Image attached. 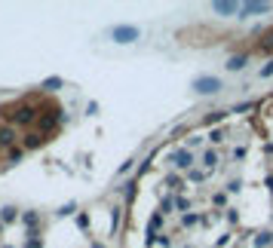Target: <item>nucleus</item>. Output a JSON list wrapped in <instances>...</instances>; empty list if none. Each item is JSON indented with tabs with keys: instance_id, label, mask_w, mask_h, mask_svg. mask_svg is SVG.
<instances>
[{
	"instance_id": "obj_1",
	"label": "nucleus",
	"mask_w": 273,
	"mask_h": 248,
	"mask_svg": "<svg viewBox=\"0 0 273 248\" xmlns=\"http://www.w3.org/2000/svg\"><path fill=\"white\" fill-rule=\"evenodd\" d=\"M6 123L13 129H31V126H37V117H40V107L37 104H31V101H19V104H13V107H6Z\"/></svg>"
},
{
	"instance_id": "obj_2",
	"label": "nucleus",
	"mask_w": 273,
	"mask_h": 248,
	"mask_svg": "<svg viewBox=\"0 0 273 248\" xmlns=\"http://www.w3.org/2000/svg\"><path fill=\"white\" fill-rule=\"evenodd\" d=\"M62 117H65V110L62 107H55V104H43L40 107V117H37V132L40 135H49V132H55V126L62 123Z\"/></svg>"
},
{
	"instance_id": "obj_3",
	"label": "nucleus",
	"mask_w": 273,
	"mask_h": 248,
	"mask_svg": "<svg viewBox=\"0 0 273 248\" xmlns=\"http://www.w3.org/2000/svg\"><path fill=\"white\" fill-rule=\"evenodd\" d=\"M166 160L172 163L175 172H190V168H193V150H187V147H181V150H169Z\"/></svg>"
},
{
	"instance_id": "obj_4",
	"label": "nucleus",
	"mask_w": 273,
	"mask_h": 248,
	"mask_svg": "<svg viewBox=\"0 0 273 248\" xmlns=\"http://www.w3.org/2000/svg\"><path fill=\"white\" fill-rule=\"evenodd\" d=\"M221 89H224V83L218 77H197V80H193V92L197 95H218Z\"/></svg>"
},
{
	"instance_id": "obj_5",
	"label": "nucleus",
	"mask_w": 273,
	"mask_h": 248,
	"mask_svg": "<svg viewBox=\"0 0 273 248\" xmlns=\"http://www.w3.org/2000/svg\"><path fill=\"white\" fill-rule=\"evenodd\" d=\"M111 37L126 46V43H135V40L141 37V31L135 28V25H114V28H111Z\"/></svg>"
},
{
	"instance_id": "obj_6",
	"label": "nucleus",
	"mask_w": 273,
	"mask_h": 248,
	"mask_svg": "<svg viewBox=\"0 0 273 248\" xmlns=\"http://www.w3.org/2000/svg\"><path fill=\"white\" fill-rule=\"evenodd\" d=\"M267 13H270V3H267V0H246V3H240V19L267 16Z\"/></svg>"
},
{
	"instance_id": "obj_7",
	"label": "nucleus",
	"mask_w": 273,
	"mask_h": 248,
	"mask_svg": "<svg viewBox=\"0 0 273 248\" xmlns=\"http://www.w3.org/2000/svg\"><path fill=\"white\" fill-rule=\"evenodd\" d=\"M19 144V132L9 126V123H3V126H0V150H13Z\"/></svg>"
},
{
	"instance_id": "obj_8",
	"label": "nucleus",
	"mask_w": 273,
	"mask_h": 248,
	"mask_svg": "<svg viewBox=\"0 0 273 248\" xmlns=\"http://www.w3.org/2000/svg\"><path fill=\"white\" fill-rule=\"evenodd\" d=\"M212 13L221 16V19H227V16H240V3H233V0H215V3H212Z\"/></svg>"
},
{
	"instance_id": "obj_9",
	"label": "nucleus",
	"mask_w": 273,
	"mask_h": 248,
	"mask_svg": "<svg viewBox=\"0 0 273 248\" xmlns=\"http://www.w3.org/2000/svg\"><path fill=\"white\" fill-rule=\"evenodd\" d=\"M43 144H46V135H40L37 129H31V132L22 135V147H25V150H40Z\"/></svg>"
},
{
	"instance_id": "obj_10",
	"label": "nucleus",
	"mask_w": 273,
	"mask_h": 248,
	"mask_svg": "<svg viewBox=\"0 0 273 248\" xmlns=\"http://www.w3.org/2000/svg\"><path fill=\"white\" fill-rule=\"evenodd\" d=\"M249 64V52H243V55H230V59H227V71H230V74H236V71H243V67Z\"/></svg>"
},
{
	"instance_id": "obj_11",
	"label": "nucleus",
	"mask_w": 273,
	"mask_h": 248,
	"mask_svg": "<svg viewBox=\"0 0 273 248\" xmlns=\"http://www.w3.org/2000/svg\"><path fill=\"white\" fill-rule=\"evenodd\" d=\"M22 215H19V208L16 206H3V208H0V224H3V227H6V224H16Z\"/></svg>"
},
{
	"instance_id": "obj_12",
	"label": "nucleus",
	"mask_w": 273,
	"mask_h": 248,
	"mask_svg": "<svg viewBox=\"0 0 273 248\" xmlns=\"http://www.w3.org/2000/svg\"><path fill=\"white\" fill-rule=\"evenodd\" d=\"M252 245H255V248H270V245H273V233H270V230H261V233H255Z\"/></svg>"
},
{
	"instance_id": "obj_13",
	"label": "nucleus",
	"mask_w": 273,
	"mask_h": 248,
	"mask_svg": "<svg viewBox=\"0 0 273 248\" xmlns=\"http://www.w3.org/2000/svg\"><path fill=\"white\" fill-rule=\"evenodd\" d=\"M62 86H65V80H62V77H46V80L40 83V89H43V92H59Z\"/></svg>"
},
{
	"instance_id": "obj_14",
	"label": "nucleus",
	"mask_w": 273,
	"mask_h": 248,
	"mask_svg": "<svg viewBox=\"0 0 273 248\" xmlns=\"http://www.w3.org/2000/svg\"><path fill=\"white\" fill-rule=\"evenodd\" d=\"M25 153H28V150L22 147V144H16L13 150H6V163H9V165H16V163H22V160H25Z\"/></svg>"
},
{
	"instance_id": "obj_15",
	"label": "nucleus",
	"mask_w": 273,
	"mask_h": 248,
	"mask_svg": "<svg viewBox=\"0 0 273 248\" xmlns=\"http://www.w3.org/2000/svg\"><path fill=\"white\" fill-rule=\"evenodd\" d=\"M258 52H261V55H273V31L264 34V37L258 40Z\"/></svg>"
},
{
	"instance_id": "obj_16",
	"label": "nucleus",
	"mask_w": 273,
	"mask_h": 248,
	"mask_svg": "<svg viewBox=\"0 0 273 248\" xmlns=\"http://www.w3.org/2000/svg\"><path fill=\"white\" fill-rule=\"evenodd\" d=\"M166 187H169V193L184 190V187H181V175H178V172H169V175H166Z\"/></svg>"
},
{
	"instance_id": "obj_17",
	"label": "nucleus",
	"mask_w": 273,
	"mask_h": 248,
	"mask_svg": "<svg viewBox=\"0 0 273 248\" xmlns=\"http://www.w3.org/2000/svg\"><path fill=\"white\" fill-rule=\"evenodd\" d=\"M227 114H230V110H212V114H206V123L209 126H221V123L227 120Z\"/></svg>"
},
{
	"instance_id": "obj_18",
	"label": "nucleus",
	"mask_w": 273,
	"mask_h": 248,
	"mask_svg": "<svg viewBox=\"0 0 273 248\" xmlns=\"http://www.w3.org/2000/svg\"><path fill=\"white\" fill-rule=\"evenodd\" d=\"M172 211H175V196L169 193V196L160 199V215H172Z\"/></svg>"
},
{
	"instance_id": "obj_19",
	"label": "nucleus",
	"mask_w": 273,
	"mask_h": 248,
	"mask_svg": "<svg viewBox=\"0 0 273 248\" xmlns=\"http://www.w3.org/2000/svg\"><path fill=\"white\" fill-rule=\"evenodd\" d=\"M206 218L197 215V211H187V215H181V227H193V224H203Z\"/></svg>"
},
{
	"instance_id": "obj_20",
	"label": "nucleus",
	"mask_w": 273,
	"mask_h": 248,
	"mask_svg": "<svg viewBox=\"0 0 273 248\" xmlns=\"http://www.w3.org/2000/svg\"><path fill=\"white\" fill-rule=\"evenodd\" d=\"M203 165H206V172H212V168L218 165V153H215V150H206V153H203Z\"/></svg>"
},
{
	"instance_id": "obj_21",
	"label": "nucleus",
	"mask_w": 273,
	"mask_h": 248,
	"mask_svg": "<svg viewBox=\"0 0 273 248\" xmlns=\"http://www.w3.org/2000/svg\"><path fill=\"white\" fill-rule=\"evenodd\" d=\"M175 211L187 215V211H190V199H187V196H175Z\"/></svg>"
},
{
	"instance_id": "obj_22",
	"label": "nucleus",
	"mask_w": 273,
	"mask_h": 248,
	"mask_svg": "<svg viewBox=\"0 0 273 248\" xmlns=\"http://www.w3.org/2000/svg\"><path fill=\"white\" fill-rule=\"evenodd\" d=\"M224 138H227V132H224L221 126H218V129H212V132H209V141H212V144H221Z\"/></svg>"
},
{
	"instance_id": "obj_23",
	"label": "nucleus",
	"mask_w": 273,
	"mask_h": 248,
	"mask_svg": "<svg viewBox=\"0 0 273 248\" xmlns=\"http://www.w3.org/2000/svg\"><path fill=\"white\" fill-rule=\"evenodd\" d=\"M74 211H77V202H65V206L55 211V215H59V218H68V215H74Z\"/></svg>"
},
{
	"instance_id": "obj_24",
	"label": "nucleus",
	"mask_w": 273,
	"mask_h": 248,
	"mask_svg": "<svg viewBox=\"0 0 273 248\" xmlns=\"http://www.w3.org/2000/svg\"><path fill=\"white\" fill-rule=\"evenodd\" d=\"M187 178H190L193 184H203V181H206V172H200V168H190V172H187Z\"/></svg>"
},
{
	"instance_id": "obj_25",
	"label": "nucleus",
	"mask_w": 273,
	"mask_h": 248,
	"mask_svg": "<svg viewBox=\"0 0 273 248\" xmlns=\"http://www.w3.org/2000/svg\"><path fill=\"white\" fill-rule=\"evenodd\" d=\"M123 196H126V202L135 199V181H126V184H123Z\"/></svg>"
},
{
	"instance_id": "obj_26",
	"label": "nucleus",
	"mask_w": 273,
	"mask_h": 248,
	"mask_svg": "<svg viewBox=\"0 0 273 248\" xmlns=\"http://www.w3.org/2000/svg\"><path fill=\"white\" fill-rule=\"evenodd\" d=\"M212 206L215 208H224L227 206V193H212Z\"/></svg>"
},
{
	"instance_id": "obj_27",
	"label": "nucleus",
	"mask_w": 273,
	"mask_h": 248,
	"mask_svg": "<svg viewBox=\"0 0 273 248\" xmlns=\"http://www.w3.org/2000/svg\"><path fill=\"white\" fill-rule=\"evenodd\" d=\"M255 104H252V101H240V104H233V110H230V114H246V110H252Z\"/></svg>"
},
{
	"instance_id": "obj_28",
	"label": "nucleus",
	"mask_w": 273,
	"mask_h": 248,
	"mask_svg": "<svg viewBox=\"0 0 273 248\" xmlns=\"http://www.w3.org/2000/svg\"><path fill=\"white\" fill-rule=\"evenodd\" d=\"M157 245H160V248H172V236H169V233H160V236H157Z\"/></svg>"
},
{
	"instance_id": "obj_29",
	"label": "nucleus",
	"mask_w": 273,
	"mask_h": 248,
	"mask_svg": "<svg viewBox=\"0 0 273 248\" xmlns=\"http://www.w3.org/2000/svg\"><path fill=\"white\" fill-rule=\"evenodd\" d=\"M200 144H203V138H200V135H190V138H187V150H197Z\"/></svg>"
},
{
	"instance_id": "obj_30",
	"label": "nucleus",
	"mask_w": 273,
	"mask_h": 248,
	"mask_svg": "<svg viewBox=\"0 0 273 248\" xmlns=\"http://www.w3.org/2000/svg\"><path fill=\"white\" fill-rule=\"evenodd\" d=\"M261 77H264V80H267V77H273V59H270L264 67H261Z\"/></svg>"
},
{
	"instance_id": "obj_31",
	"label": "nucleus",
	"mask_w": 273,
	"mask_h": 248,
	"mask_svg": "<svg viewBox=\"0 0 273 248\" xmlns=\"http://www.w3.org/2000/svg\"><path fill=\"white\" fill-rule=\"evenodd\" d=\"M240 190H243V181H230V184H227V193H240Z\"/></svg>"
},
{
	"instance_id": "obj_32",
	"label": "nucleus",
	"mask_w": 273,
	"mask_h": 248,
	"mask_svg": "<svg viewBox=\"0 0 273 248\" xmlns=\"http://www.w3.org/2000/svg\"><path fill=\"white\" fill-rule=\"evenodd\" d=\"M227 211V221H230V224H236V221H240V215H236V208H224Z\"/></svg>"
},
{
	"instance_id": "obj_33",
	"label": "nucleus",
	"mask_w": 273,
	"mask_h": 248,
	"mask_svg": "<svg viewBox=\"0 0 273 248\" xmlns=\"http://www.w3.org/2000/svg\"><path fill=\"white\" fill-rule=\"evenodd\" d=\"M77 227L86 230V227H89V218H86V215H77Z\"/></svg>"
},
{
	"instance_id": "obj_34",
	"label": "nucleus",
	"mask_w": 273,
	"mask_h": 248,
	"mask_svg": "<svg viewBox=\"0 0 273 248\" xmlns=\"http://www.w3.org/2000/svg\"><path fill=\"white\" fill-rule=\"evenodd\" d=\"M25 248H43V239H28Z\"/></svg>"
},
{
	"instance_id": "obj_35",
	"label": "nucleus",
	"mask_w": 273,
	"mask_h": 248,
	"mask_svg": "<svg viewBox=\"0 0 273 248\" xmlns=\"http://www.w3.org/2000/svg\"><path fill=\"white\" fill-rule=\"evenodd\" d=\"M233 160H246V147H233Z\"/></svg>"
},
{
	"instance_id": "obj_36",
	"label": "nucleus",
	"mask_w": 273,
	"mask_h": 248,
	"mask_svg": "<svg viewBox=\"0 0 273 248\" xmlns=\"http://www.w3.org/2000/svg\"><path fill=\"white\" fill-rule=\"evenodd\" d=\"M126 172H132V160H126V163H120V175H126Z\"/></svg>"
},
{
	"instance_id": "obj_37",
	"label": "nucleus",
	"mask_w": 273,
	"mask_h": 248,
	"mask_svg": "<svg viewBox=\"0 0 273 248\" xmlns=\"http://www.w3.org/2000/svg\"><path fill=\"white\" fill-rule=\"evenodd\" d=\"M264 184H267V190L273 193V175H267V181H264Z\"/></svg>"
},
{
	"instance_id": "obj_38",
	"label": "nucleus",
	"mask_w": 273,
	"mask_h": 248,
	"mask_svg": "<svg viewBox=\"0 0 273 248\" xmlns=\"http://www.w3.org/2000/svg\"><path fill=\"white\" fill-rule=\"evenodd\" d=\"M92 248H105V245H101V242H92Z\"/></svg>"
},
{
	"instance_id": "obj_39",
	"label": "nucleus",
	"mask_w": 273,
	"mask_h": 248,
	"mask_svg": "<svg viewBox=\"0 0 273 248\" xmlns=\"http://www.w3.org/2000/svg\"><path fill=\"white\" fill-rule=\"evenodd\" d=\"M0 236H3V224H0Z\"/></svg>"
},
{
	"instance_id": "obj_40",
	"label": "nucleus",
	"mask_w": 273,
	"mask_h": 248,
	"mask_svg": "<svg viewBox=\"0 0 273 248\" xmlns=\"http://www.w3.org/2000/svg\"><path fill=\"white\" fill-rule=\"evenodd\" d=\"M0 248H13V245H0Z\"/></svg>"
}]
</instances>
